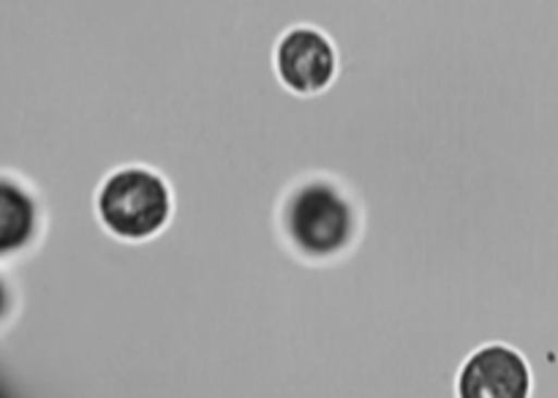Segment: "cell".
<instances>
[{
	"label": "cell",
	"instance_id": "cell-1",
	"mask_svg": "<svg viewBox=\"0 0 558 398\" xmlns=\"http://www.w3.org/2000/svg\"><path fill=\"white\" fill-rule=\"evenodd\" d=\"M172 210L167 183L150 169H120L98 194V216L118 238L145 240L161 232Z\"/></svg>",
	"mask_w": 558,
	"mask_h": 398
},
{
	"label": "cell",
	"instance_id": "cell-2",
	"mask_svg": "<svg viewBox=\"0 0 558 398\" xmlns=\"http://www.w3.org/2000/svg\"><path fill=\"white\" fill-rule=\"evenodd\" d=\"M287 227L305 254L330 256L338 254L352 238V210L336 189L311 183L289 202Z\"/></svg>",
	"mask_w": 558,
	"mask_h": 398
},
{
	"label": "cell",
	"instance_id": "cell-3",
	"mask_svg": "<svg viewBox=\"0 0 558 398\" xmlns=\"http://www.w3.org/2000/svg\"><path fill=\"white\" fill-rule=\"evenodd\" d=\"M276 65L294 93H319L336 76V49L314 27H294L278 44Z\"/></svg>",
	"mask_w": 558,
	"mask_h": 398
},
{
	"label": "cell",
	"instance_id": "cell-4",
	"mask_svg": "<svg viewBox=\"0 0 558 398\" xmlns=\"http://www.w3.org/2000/svg\"><path fill=\"white\" fill-rule=\"evenodd\" d=\"M529 387L532 376L526 360L515 349L494 343L463 365L458 390L463 398H523L529 396Z\"/></svg>",
	"mask_w": 558,
	"mask_h": 398
},
{
	"label": "cell",
	"instance_id": "cell-5",
	"mask_svg": "<svg viewBox=\"0 0 558 398\" xmlns=\"http://www.w3.org/2000/svg\"><path fill=\"white\" fill-rule=\"evenodd\" d=\"M36 227L31 196L9 180H0V256L22 249Z\"/></svg>",
	"mask_w": 558,
	"mask_h": 398
},
{
	"label": "cell",
	"instance_id": "cell-6",
	"mask_svg": "<svg viewBox=\"0 0 558 398\" xmlns=\"http://www.w3.org/2000/svg\"><path fill=\"white\" fill-rule=\"evenodd\" d=\"M3 309H5V289L3 284H0V314H3Z\"/></svg>",
	"mask_w": 558,
	"mask_h": 398
}]
</instances>
